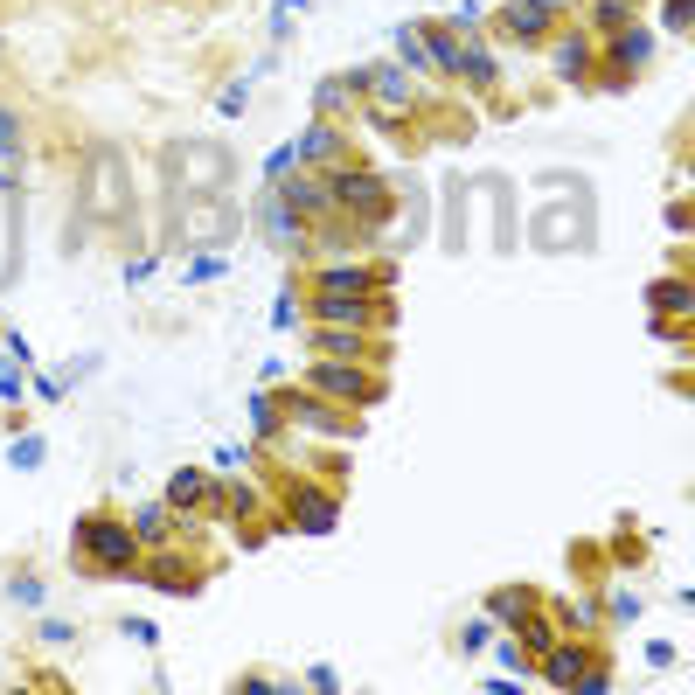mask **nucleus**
Returning a JSON list of instances; mask_svg holds the SVG:
<instances>
[{
    "instance_id": "obj_7",
    "label": "nucleus",
    "mask_w": 695,
    "mask_h": 695,
    "mask_svg": "<svg viewBox=\"0 0 695 695\" xmlns=\"http://www.w3.org/2000/svg\"><path fill=\"white\" fill-rule=\"evenodd\" d=\"M591 668V654H577V647H563V654H543V675L563 682V689H577V675Z\"/></svg>"
},
{
    "instance_id": "obj_4",
    "label": "nucleus",
    "mask_w": 695,
    "mask_h": 695,
    "mask_svg": "<svg viewBox=\"0 0 695 695\" xmlns=\"http://www.w3.org/2000/svg\"><path fill=\"white\" fill-rule=\"evenodd\" d=\"M383 174H341L334 181V202H348V209H362V216H383Z\"/></svg>"
},
{
    "instance_id": "obj_1",
    "label": "nucleus",
    "mask_w": 695,
    "mask_h": 695,
    "mask_svg": "<svg viewBox=\"0 0 695 695\" xmlns=\"http://www.w3.org/2000/svg\"><path fill=\"white\" fill-rule=\"evenodd\" d=\"M77 556L84 570H133V529H119L112 515H84L77 522Z\"/></svg>"
},
{
    "instance_id": "obj_11",
    "label": "nucleus",
    "mask_w": 695,
    "mask_h": 695,
    "mask_svg": "<svg viewBox=\"0 0 695 695\" xmlns=\"http://www.w3.org/2000/svg\"><path fill=\"white\" fill-rule=\"evenodd\" d=\"M543 21H550V14H543V7H529V0H522V7H508V28H515V35H543Z\"/></svg>"
},
{
    "instance_id": "obj_2",
    "label": "nucleus",
    "mask_w": 695,
    "mask_h": 695,
    "mask_svg": "<svg viewBox=\"0 0 695 695\" xmlns=\"http://www.w3.org/2000/svg\"><path fill=\"white\" fill-rule=\"evenodd\" d=\"M313 390H320V397H348V404H376V397H383L376 376H362V369H334V362L313 369Z\"/></svg>"
},
{
    "instance_id": "obj_3",
    "label": "nucleus",
    "mask_w": 695,
    "mask_h": 695,
    "mask_svg": "<svg viewBox=\"0 0 695 695\" xmlns=\"http://www.w3.org/2000/svg\"><path fill=\"white\" fill-rule=\"evenodd\" d=\"M313 313H320L327 327H369V320H376V306H369V299H355V292H327V285H320Z\"/></svg>"
},
{
    "instance_id": "obj_15",
    "label": "nucleus",
    "mask_w": 695,
    "mask_h": 695,
    "mask_svg": "<svg viewBox=\"0 0 695 695\" xmlns=\"http://www.w3.org/2000/svg\"><path fill=\"white\" fill-rule=\"evenodd\" d=\"M529 7H543V14H556V7H563V0H529Z\"/></svg>"
},
{
    "instance_id": "obj_13",
    "label": "nucleus",
    "mask_w": 695,
    "mask_h": 695,
    "mask_svg": "<svg viewBox=\"0 0 695 695\" xmlns=\"http://www.w3.org/2000/svg\"><path fill=\"white\" fill-rule=\"evenodd\" d=\"M598 28H626V0H598Z\"/></svg>"
},
{
    "instance_id": "obj_9",
    "label": "nucleus",
    "mask_w": 695,
    "mask_h": 695,
    "mask_svg": "<svg viewBox=\"0 0 695 695\" xmlns=\"http://www.w3.org/2000/svg\"><path fill=\"white\" fill-rule=\"evenodd\" d=\"M167 494H174V508H202L209 480H202V473H174V480H167Z\"/></svg>"
},
{
    "instance_id": "obj_14",
    "label": "nucleus",
    "mask_w": 695,
    "mask_h": 695,
    "mask_svg": "<svg viewBox=\"0 0 695 695\" xmlns=\"http://www.w3.org/2000/svg\"><path fill=\"white\" fill-rule=\"evenodd\" d=\"M14 390H21V383H14V369H0V397H14Z\"/></svg>"
},
{
    "instance_id": "obj_12",
    "label": "nucleus",
    "mask_w": 695,
    "mask_h": 695,
    "mask_svg": "<svg viewBox=\"0 0 695 695\" xmlns=\"http://www.w3.org/2000/svg\"><path fill=\"white\" fill-rule=\"evenodd\" d=\"M647 49H654L647 35H619V63H647Z\"/></svg>"
},
{
    "instance_id": "obj_10",
    "label": "nucleus",
    "mask_w": 695,
    "mask_h": 695,
    "mask_svg": "<svg viewBox=\"0 0 695 695\" xmlns=\"http://www.w3.org/2000/svg\"><path fill=\"white\" fill-rule=\"evenodd\" d=\"M529 605H536V591H501V598H494V619L522 626V619H529Z\"/></svg>"
},
{
    "instance_id": "obj_6",
    "label": "nucleus",
    "mask_w": 695,
    "mask_h": 695,
    "mask_svg": "<svg viewBox=\"0 0 695 695\" xmlns=\"http://www.w3.org/2000/svg\"><path fill=\"white\" fill-rule=\"evenodd\" d=\"M383 278H390V272H369V265H341V272H327L320 285H327V292H376Z\"/></svg>"
},
{
    "instance_id": "obj_5",
    "label": "nucleus",
    "mask_w": 695,
    "mask_h": 695,
    "mask_svg": "<svg viewBox=\"0 0 695 695\" xmlns=\"http://www.w3.org/2000/svg\"><path fill=\"white\" fill-rule=\"evenodd\" d=\"M292 501H299V508H292V522H299V529H313V536H327V529H334V501H327V494H313V487H306V494H292Z\"/></svg>"
},
{
    "instance_id": "obj_8",
    "label": "nucleus",
    "mask_w": 695,
    "mask_h": 695,
    "mask_svg": "<svg viewBox=\"0 0 695 695\" xmlns=\"http://www.w3.org/2000/svg\"><path fill=\"white\" fill-rule=\"evenodd\" d=\"M584 63H591V42H584V35H563V42H556V70H563L570 84H584Z\"/></svg>"
}]
</instances>
